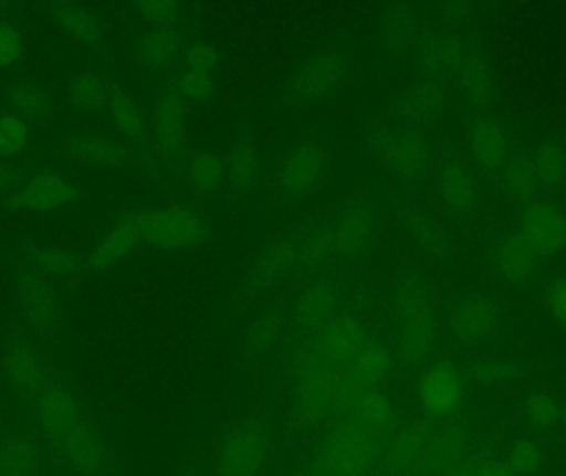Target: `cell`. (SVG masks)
Wrapping results in <instances>:
<instances>
[{
    "label": "cell",
    "mask_w": 566,
    "mask_h": 476,
    "mask_svg": "<svg viewBox=\"0 0 566 476\" xmlns=\"http://www.w3.org/2000/svg\"><path fill=\"white\" fill-rule=\"evenodd\" d=\"M29 402L40 427L80 474L96 475L105 468V442L83 411L72 385L50 372Z\"/></svg>",
    "instance_id": "6da1fadb"
},
{
    "label": "cell",
    "mask_w": 566,
    "mask_h": 476,
    "mask_svg": "<svg viewBox=\"0 0 566 476\" xmlns=\"http://www.w3.org/2000/svg\"><path fill=\"white\" fill-rule=\"evenodd\" d=\"M379 435L355 421L346 422L329 434L322 451L325 476H365L378 461Z\"/></svg>",
    "instance_id": "7a4b0ae2"
},
{
    "label": "cell",
    "mask_w": 566,
    "mask_h": 476,
    "mask_svg": "<svg viewBox=\"0 0 566 476\" xmlns=\"http://www.w3.org/2000/svg\"><path fill=\"white\" fill-rule=\"evenodd\" d=\"M78 199V188L70 176L43 171L30 178L13 195V204L33 214H52L70 208Z\"/></svg>",
    "instance_id": "3957f363"
},
{
    "label": "cell",
    "mask_w": 566,
    "mask_h": 476,
    "mask_svg": "<svg viewBox=\"0 0 566 476\" xmlns=\"http://www.w3.org/2000/svg\"><path fill=\"white\" fill-rule=\"evenodd\" d=\"M268 438L258 427L235 429L219 451V475L258 476L268 462Z\"/></svg>",
    "instance_id": "277c9868"
},
{
    "label": "cell",
    "mask_w": 566,
    "mask_h": 476,
    "mask_svg": "<svg viewBox=\"0 0 566 476\" xmlns=\"http://www.w3.org/2000/svg\"><path fill=\"white\" fill-rule=\"evenodd\" d=\"M23 318L33 332L53 336L60 325V303L52 283L32 272H23L17 285Z\"/></svg>",
    "instance_id": "5b68a950"
},
{
    "label": "cell",
    "mask_w": 566,
    "mask_h": 476,
    "mask_svg": "<svg viewBox=\"0 0 566 476\" xmlns=\"http://www.w3.org/2000/svg\"><path fill=\"white\" fill-rule=\"evenodd\" d=\"M2 372L13 394L29 402L52 371L25 339H13L3 351Z\"/></svg>",
    "instance_id": "8992f818"
},
{
    "label": "cell",
    "mask_w": 566,
    "mask_h": 476,
    "mask_svg": "<svg viewBox=\"0 0 566 476\" xmlns=\"http://www.w3.org/2000/svg\"><path fill=\"white\" fill-rule=\"evenodd\" d=\"M522 235L538 255H554L566 243V221L558 209L547 204L532 205L522 222Z\"/></svg>",
    "instance_id": "52a82bcc"
},
{
    "label": "cell",
    "mask_w": 566,
    "mask_h": 476,
    "mask_svg": "<svg viewBox=\"0 0 566 476\" xmlns=\"http://www.w3.org/2000/svg\"><path fill=\"white\" fill-rule=\"evenodd\" d=\"M419 398L429 414L438 417L452 414L462 401V381L458 371L448 364L429 369L422 378Z\"/></svg>",
    "instance_id": "ba28073f"
},
{
    "label": "cell",
    "mask_w": 566,
    "mask_h": 476,
    "mask_svg": "<svg viewBox=\"0 0 566 476\" xmlns=\"http://www.w3.org/2000/svg\"><path fill=\"white\" fill-rule=\"evenodd\" d=\"M9 102L13 115L29 125L49 123L55 115V105L49 89L35 80L22 78L13 83L9 89Z\"/></svg>",
    "instance_id": "9c48e42d"
},
{
    "label": "cell",
    "mask_w": 566,
    "mask_h": 476,
    "mask_svg": "<svg viewBox=\"0 0 566 476\" xmlns=\"http://www.w3.org/2000/svg\"><path fill=\"white\" fill-rule=\"evenodd\" d=\"M501 272L512 282H525L534 275L538 266L537 250L522 234H514L501 243L497 253Z\"/></svg>",
    "instance_id": "30bf717a"
},
{
    "label": "cell",
    "mask_w": 566,
    "mask_h": 476,
    "mask_svg": "<svg viewBox=\"0 0 566 476\" xmlns=\"http://www.w3.org/2000/svg\"><path fill=\"white\" fill-rule=\"evenodd\" d=\"M40 452L30 438L12 435L0 445V476H39Z\"/></svg>",
    "instance_id": "8fae6325"
},
{
    "label": "cell",
    "mask_w": 566,
    "mask_h": 476,
    "mask_svg": "<svg viewBox=\"0 0 566 476\" xmlns=\"http://www.w3.org/2000/svg\"><path fill=\"white\" fill-rule=\"evenodd\" d=\"M497 313L494 305L484 298H472L459 308L454 318L455 331L469 341L484 338L494 328Z\"/></svg>",
    "instance_id": "7c38bea8"
},
{
    "label": "cell",
    "mask_w": 566,
    "mask_h": 476,
    "mask_svg": "<svg viewBox=\"0 0 566 476\" xmlns=\"http://www.w3.org/2000/svg\"><path fill=\"white\" fill-rule=\"evenodd\" d=\"M27 272L43 278H70L80 268V260L65 248H39L23 255Z\"/></svg>",
    "instance_id": "4fadbf2b"
},
{
    "label": "cell",
    "mask_w": 566,
    "mask_h": 476,
    "mask_svg": "<svg viewBox=\"0 0 566 476\" xmlns=\"http://www.w3.org/2000/svg\"><path fill=\"white\" fill-rule=\"evenodd\" d=\"M472 149L479 165L491 171H497L507 161V138L494 123H481L475 126L472 133Z\"/></svg>",
    "instance_id": "5bb4252c"
},
{
    "label": "cell",
    "mask_w": 566,
    "mask_h": 476,
    "mask_svg": "<svg viewBox=\"0 0 566 476\" xmlns=\"http://www.w3.org/2000/svg\"><path fill=\"white\" fill-rule=\"evenodd\" d=\"M63 149L70 158L86 165L108 162L118 156L115 142L92 131H76L66 136Z\"/></svg>",
    "instance_id": "9a60e30c"
},
{
    "label": "cell",
    "mask_w": 566,
    "mask_h": 476,
    "mask_svg": "<svg viewBox=\"0 0 566 476\" xmlns=\"http://www.w3.org/2000/svg\"><path fill=\"white\" fill-rule=\"evenodd\" d=\"M428 435L421 429H406L389 444L385 452V467L391 474L405 470L415 462L421 461L426 447H428Z\"/></svg>",
    "instance_id": "2e32d148"
},
{
    "label": "cell",
    "mask_w": 566,
    "mask_h": 476,
    "mask_svg": "<svg viewBox=\"0 0 566 476\" xmlns=\"http://www.w3.org/2000/svg\"><path fill=\"white\" fill-rule=\"evenodd\" d=\"M363 336L356 326L349 322H342L329 328L323 338L322 356L323 362L342 364L353 356H358L363 349Z\"/></svg>",
    "instance_id": "e0dca14e"
},
{
    "label": "cell",
    "mask_w": 566,
    "mask_h": 476,
    "mask_svg": "<svg viewBox=\"0 0 566 476\" xmlns=\"http://www.w3.org/2000/svg\"><path fill=\"white\" fill-rule=\"evenodd\" d=\"M352 421L375 434H382L392 422V405L389 399L379 391H369L363 395L355 408L352 409Z\"/></svg>",
    "instance_id": "ac0fdd59"
},
{
    "label": "cell",
    "mask_w": 566,
    "mask_h": 476,
    "mask_svg": "<svg viewBox=\"0 0 566 476\" xmlns=\"http://www.w3.org/2000/svg\"><path fill=\"white\" fill-rule=\"evenodd\" d=\"M106 99L102 78L93 72H82L70 86V103L76 113L96 112Z\"/></svg>",
    "instance_id": "d6986e66"
},
{
    "label": "cell",
    "mask_w": 566,
    "mask_h": 476,
    "mask_svg": "<svg viewBox=\"0 0 566 476\" xmlns=\"http://www.w3.org/2000/svg\"><path fill=\"white\" fill-rule=\"evenodd\" d=\"M432 328L428 315L422 309L412 308L406 315L402 326V345L409 358L419 359L431 348Z\"/></svg>",
    "instance_id": "ffe728a7"
},
{
    "label": "cell",
    "mask_w": 566,
    "mask_h": 476,
    "mask_svg": "<svg viewBox=\"0 0 566 476\" xmlns=\"http://www.w3.org/2000/svg\"><path fill=\"white\" fill-rule=\"evenodd\" d=\"M138 235V228L132 222L118 225L108 237L102 240L92 255L93 265L105 266L116 262L129 252L135 237Z\"/></svg>",
    "instance_id": "44dd1931"
},
{
    "label": "cell",
    "mask_w": 566,
    "mask_h": 476,
    "mask_svg": "<svg viewBox=\"0 0 566 476\" xmlns=\"http://www.w3.org/2000/svg\"><path fill=\"white\" fill-rule=\"evenodd\" d=\"M30 125L9 113L0 116V159L17 158L29 145Z\"/></svg>",
    "instance_id": "7402d4cb"
},
{
    "label": "cell",
    "mask_w": 566,
    "mask_h": 476,
    "mask_svg": "<svg viewBox=\"0 0 566 476\" xmlns=\"http://www.w3.org/2000/svg\"><path fill=\"white\" fill-rule=\"evenodd\" d=\"M55 17L59 19L60 25L75 39L90 43V45H93L98 39V30H96L92 17L82 7L60 3L55 7Z\"/></svg>",
    "instance_id": "603a6c76"
},
{
    "label": "cell",
    "mask_w": 566,
    "mask_h": 476,
    "mask_svg": "<svg viewBox=\"0 0 566 476\" xmlns=\"http://www.w3.org/2000/svg\"><path fill=\"white\" fill-rule=\"evenodd\" d=\"M534 169L545 184H557L566 172L564 149L555 142H545L535 155Z\"/></svg>",
    "instance_id": "cb8c5ba5"
},
{
    "label": "cell",
    "mask_w": 566,
    "mask_h": 476,
    "mask_svg": "<svg viewBox=\"0 0 566 476\" xmlns=\"http://www.w3.org/2000/svg\"><path fill=\"white\" fill-rule=\"evenodd\" d=\"M544 462L541 445L532 441H522L515 444L509 454L507 467L512 474L518 476L534 475Z\"/></svg>",
    "instance_id": "d4e9b609"
},
{
    "label": "cell",
    "mask_w": 566,
    "mask_h": 476,
    "mask_svg": "<svg viewBox=\"0 0 566 476\" xmlns=\"http://www.w3.org/2000/svg\"><path fill=\"white\" fill-rule=\"evenodd\" d=\"M444 189L449 201L459 205V208H468L474 202L475 184L464 169H451L446 174Z\"/></svg>",
    "instance_id": "484cf974"
},
{
    "label": "cell",
    "mask_w": 566,
    "mask_h": 476,
    "mask_svg": "<svg viewBox=\"0 0 566 476\" xmlns=\"http://www.w3.org/2000/svg\"><path fill=\"white\" fill-rule=\"evenodd\" d=\"M528 421L532 422L535 429L547 431V429L557 425L562 419V411L557 402L547 395H537L528 402Z\"/></svg>",
    "instance_id": "4316f807"
},
{
    "label": "cell",
    "mask_w": 566,
    "mask_h": 476,
    "mask_svg": "<svg viewBox=\"0 0 566 476\" xmlns=\"http://www.w3.org/2000/svg\"><path fill=\"white\" fill-rule=\"evenodd\" d=\"M109 103H112L113 118H115L119 128L128 133L136 131L139 128L138 112H136L135 105L125 93L115 89L109 96Z\"/></svg>",
    "instance_id": "83f0119b"
},
{
    "label": "cell",
    "mask_w": 566,
    "mask_h": 476,
    "mask_svg": "<svg viewBox=\"0 0 566 476\" xmlns=\"http://www.w3.org/2000/svg\"><path fill=\"white\" fill-rule=\"evenodd\" d=\"M23 40L19 30L10 23L0 22V68L12 65L22 55Z\"/></svg>",
    "instance_id": "f1b7e54d"
},
{
    "label": "cell",
    "mask_w": 566,
    "mask_h": 476,
    "mask_svg": "<svg viewBox=\"0 0 566 476\" xmlns=\"http://www.w3.org/2000/svg\"><path fill=\"white\" fill-rule=\"evenodd\" d=\"M548 306L552 315L566 328V278H558L548 286Z\"/></svg>",
    "instance_id": "f546056e"
},
{
    "label": "cell",
    "mask_w": 566,
    "mask_h": 476,
    "mask_svg": "<svg viewBox=\"0 0 566 476\" xmlns=\"http://www.w3.org/2000/svg\"><path fill=\"white\" fill-rule=\"evenodd\" d=\"M471 476H515L512 474L507 465L502 464H488L484 467H479Z\"/></svg>",
    "instance_id": "4dcf8cb0"
},
{
    "label": "cell",
    "mask_w": 566,
    "mask_h": 476,
    "mask_svg": "<svg viewBox=\"0 0 566 476\" xmlns=\"http://www.w3.org/2000/svg\"><path fill=\"white\" fill-rule=\"evenodd\" d=\"M17 174L15 168L10 162L0 159V188L9 186L12 182L13 176Z\"/></svg>",
    "instance_id": "1f68e13d"
},
{
    "label": "cell",
    "mask_w": 566,
    "mask_h": 476,
    "mask_svg": "<svg viewBox=\"0 0 566 476\" xmlns=\"http://www.w3.org/2000/svg\"><path fill=\"white\" fill-rule=\"evenodd\" d=\"M562 419H564L565 425H566V412L564 415H562Z\"/></svg>",
    "instance_id": "d6a6232c"
}]
</instances>
